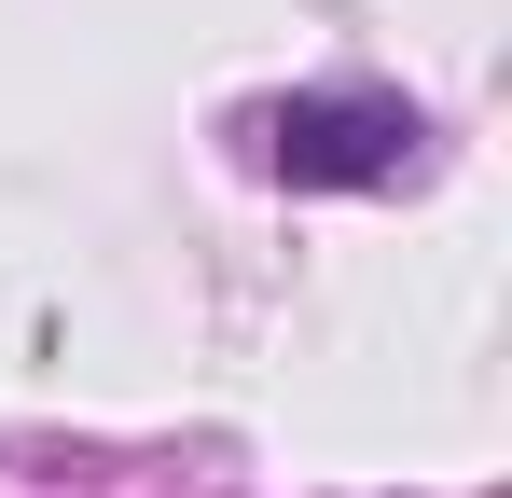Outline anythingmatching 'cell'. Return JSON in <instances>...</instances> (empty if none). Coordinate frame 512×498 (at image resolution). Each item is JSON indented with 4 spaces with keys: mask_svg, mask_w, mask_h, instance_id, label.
<instances>
[{
    "mask_svg": "<svg viewBox=\"0 0 512 498\" xmlns=\"http://www.w3.org/2000/svg\"><path fill=\"white\" fill-rule=\"evenodd\" d=\"M263 166L291 194H374L416 166V111L402 97H277L263 111Z\"/></svg>",
    "mask_w": 512,
    "mask_h": 498,
    "instance_id": "obj_1",
    "label": "cell"
}]
</instances>
